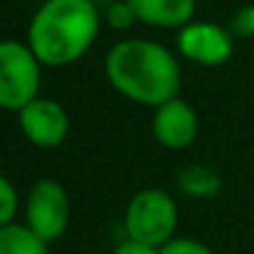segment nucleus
Here are the masks:
<instances>
[{
    "label": "nucleus",
    "mask_w": 254,
    "mask_h": 254,
    "mask_svg": "<svg viewBox=\"0 0 254 254\" xmlns=\"http://www.w3.org/2000/svg\"><path fill=\"white\" fill-rule=\"evenodd\" d=\"M180 207L175 194L162 187H145L130 197L122 214L125 237L162 247L172 237H177Z\"/></svg>",
    "instance_id": "3"
},
{
    "label": "nucleus",
    "mask_w": 254,
    "mask_h": 254,
    "mask_svg": "<svg viewBox=\"0 0 254 254\" xmlns=\"http://www.w3.org/2000/svg\"><path fill=\"white\" fill-rule=\"evenodd\" d=\"M102 20L112 28V30H130L132 25H137V15L132 10V5L127 0H112L107 5V10L102 13Z\"/></svg>",
    "instance_id": "12"
},
{
    "label": "nucleus",
    "mask_w": 254,
    "mask_h": 254,
    "mask_svg": "<svg viewBox=\"0 0 254 254\" xmlns=\"http://www.w3.org/2000/svg\"><path fill=\"white\" fill-rule=\"evenodd\" d=\"M0 254H48V242H43L25 222L0 224Z\"/></svg>",
    "instance_id": "10"
},
{
    "label": "nucleus",
    "mask_w": 254,
    "mask_h": 254,
    "mask_svg": "<svg viewBox=\"0 0 254 254\" xmlns=\"http://www.w3.org/2000/svg\"><path fill=\"white\" fill-rule=\"evenodd\" d=\"M105 77L110 87L135 105L157 107L182 90V67L177 53L150 38L117 40L105 55Z\"/></svg>",
    "instance_id": "1"
},
{
    "label": "nucleus",
    "mask_w": 254,
    "mask_h": 254,
    "mask_svg": "<svg viewBox=\"0 0 254 254\" xmlns=\"http://www.w3.org/2000/svg\"><path fill=\"white\" fill-rule=\"evenodd\" d=\"M112 254H160V247H152V244H145V242H137V239L125 237V239L112 249Z\"/></svg>",
    "instance_id": "16"
},
{
    "label": "nucleus",
    "mask_w": 254,
    "mask_h": 254,
    "mask_svg": "<svg viewBox=\"0 0 254 254\" xmlns=\"http://www.w3.org/2000/svg\"><path fill=\"white\" fill-rule=\"evenodd\" d=\"M15 115L23 137L40 150H55L70 135V115L58 100L38 95Z\"/></svg>",
    "instance_id": "7"
},
{
    "label": "nucleus",
    "mask_w": 254,
    "mask_h": 254,
    "mask_svg": "<svg viewBox=\"0 0 254 254\" xmlns=\"http://www.w3.org/2000/svg\"><path fill=\"white\" fill-rule=\"evenodd\" d=\"M100 28L95 0H43L28 23L25 43L43 67H67L90 53Z\"/></svg>",
    "instance_id": "2"
},
{
    "label": "nucleus",
    "mask_w": 254,
    "mask_h": 254,
    "mask_svg": "<svg viewBox=\"0 0 254 254\" xmlns=\"http://www.w3.org/2000/svg\"><path fill=\"white\" fill-rule=\"evenodd\" d=\"M43 65L23 40H0V110L18 112L40 95Z\"/></svg>",
    "instance_id": "4"
},
{
    "label": "nucleus",
    "mask_w": 254,
    "mask_h": 254,
    "mask_svg": "<svg viewBox=\"0 0 254 254\" xmlns=\"http://www.w3.org/2000/svg\"><path fill=\"white\" fill-rule=\"evenodd\" d=\"M18 207H20V197H18L15 185L3 172H0V224L15 222Z\"/></svg>",
    "instance_id": "13"
},
{
    "label": "nucleus",
    "mask_w": 254,
    "mask_h": 254,
    "mask_svg": "<svg viewBox=\"0 0 254 254\" xmlns=\"http://www.w3.org/2000/svg\"><path fill=\"white\" fill-rule=\"evenodd\" d=\"M137 23L160 30H180L197 15V0H127Z\"/></svg>",
    "instance_id": "9"
},
{
    "label": "nucleus",
    "mask_w": 254,
    "mask_h": 254,
    "mask_svg": "<svg viewBox=\"0 0 254 254\" xmlns=\"http://www.w3.org/2000/svg\"><path fill=\"white\" fill-rule=\"evenodd\" d=\"M252 65H254V48H252Z\"/></svg>",
    "instance_id": "17"
},
{
    "label": "nucleus",
    "mask_w": 254,
    "mask_h": 254,
    "mask_svg": "<svg viewBox=\"0 0 254 254\" xmlns=\"http://www.w3.org/2000/svg\"><path fill=\"white\" fill-rule=\"evenodd\" d=\"M160 254H214V249L194 237H172L167 244L160 247Z\"/></svg>",
    "instance_id": "14"
},
{
    "label": "nucleus",
    "mask_w": 254,
    "mask_h": 254,
    "mask_svg": "<svg viewBox=\"0 0 254 254\" xmlns=\"http://www.w3.org/2000/svg\"><path fill=\"white\" fill-rule=\"evenodd\" d=\"M25 224L48 244L67 232L70 197L58 180L40 177L33 182L25 199Z\"/></svg>",
    "instance_id": "5"
},
{
    "label": "nucleus",
    "mask_w": 254,
    "mask_h": 254,
    "mask_svg": "<svg viewBox=\"0 0 254 254\" xmlns=\"http://www.w3.org/2000/svg\"><path fill=\"white\" fill-rule=\"evenodd\" d=\"M180 190L190 197H214L222 187L219 172L207 165H187L180 170Z\"/></svg>",
    "instance_id": "11"
},
{
    "label": "nucleus",
    "mask_w": 254,
    "mask_h": 254,
    "mask_svg": "<svg viewBox=\"0 0 254 254\" xmlns=\"http://www.w3.org/2000/svg\"><path fill=\"white\" fill-rule=\"evenodd\" d=\"M234 53V35L229 28L212 20H192L177 30V55L199 67H219Z\"/></svg>",
    "instance_id": "6"
},
{
    "label": "nucleus",
    "mask_w": 254,
    "mask_h": 254,
    "mask_svg": "<svg viewBox=\"0 0 254 254\" xmlns=\"http://www.w3.org/2000/svg\"><path fill=\"white\" fill-rule=\"evenodd\" d=\"M150 130L165 150H187L199 135V115L185 97H172L155 107Z\"/></svg>",
    "instance_id": "8"
},
{
    "label": "nucleus",
    "mask_w": 254,
    "mask_h": 254,
    "mask_svg": "<svg viewBox=\"0 0 254 254\" xmlns=\"http://www.w3.org/2000/svg\"><path fill=\"white\" fill-rule=\"evenodd\" d=\"M229 33L234 35V40L239 38V40H252L254 38V3H249V5H242L234 15H232V20H229Z\"/></svg>",
    "instance_id": "15"
}]
</instances>
